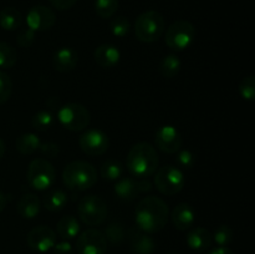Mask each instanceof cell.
<instances>
[{
  "label": "cell",
  "mask_w": 255,
  "mask_h": 254,
  "mask_svg": "<svg viewBox=\"0 0 255 254\" xmlns=\"http://www.w3.org/2000/svg\"><path fill=\"white\" fill-rule=\"evenodd\" d=\"M136 224L144 233H157L166 227L169 209L166 202L159 197L148 196L137 203L134 211Z\"/></svg>",
  "instance_id": "1"
},
{
  "label": "cell",
  "mask_w": 255,
  "mask_h": 254,
  "mask_svg": "<svg viewBox=\"0 0 255 254\" xmlns=\"http://www.w3.org/2000/svg\"><path fill=\"white\" fill-rule=\"evenodd\" d=\"M158 153L152 144L139 142L129 149L126 158V167L136 178H148L158 169Z\"/></svg>",
  "instance_id": "2"
},
{
  "label": "cell",
  "mask_w": 255,
  "mask_h": 254,
  "mask_svg": "<svg viewBox=\"0 0 255 254\" xmlns=\"http://www.w3.org/2000/svg\"><path fill=\"white\" fill-rule=\"evenodd\" d=\"M62 182L71 191H86L96 184L97 171L86 161L70 162L62 172Z\"/></svg>",
  "instance_id": "3"
},
{
  "label": "cell",
  "mask_w": 255,
  "mask_h": 254,
  "mask_svg": "<svg viewBox=\"0 0 255 254\" xmlns=\"http://www.w3.org/2000/svg\"><path fill=\"white\" fill-rule=\"evenodd\" d=\"M164 29H166V22L163 16L156 10L142 12L134 22L136 37L139 41L147 44L159 40V37L163 35Z\"/></svg>",
  "instance_id": "4"
},
{
  "label": "cell",
  "mask_w": 255,
  "mask_h": 254,
  "mask_svg": "<svg viewBox=\"0 0 255 254\" xmlns=\"http://www.w3.org/2000/svg\"><path fill=\"white\" fill-rule=\"evenodd\" d=\"M57 119L64 128L71 132H80L87 128L91 121V115L84 105L70 102L60 107Z\"/></svg>",
  "instance_id": "5"
},
{
  "label": "cell",
  "mask_w": 255,
  "mask_h": 254,
  "mask_svg": "<svg viewBox=\"0 0 255 254\" xmlns=\"http://www.w3.org/2000/svg\"><path fill=\"white\" fill-rule=\"evenodd\" d=\"M196 27L187 20H177L166 31V44L173 51L188 49L196 40Z\"/></svg>",
  "instance_id": "6"
},
{
  "label": "cell",
  "mask_w": 255,
  "mask_h": 254,
  "mask_svg": "<svg viewBox=\"0 0 255 254\" xmlns=\"http://www.w3.org/2000/svg\"><path fill=\"white\" fill-rule=\"evenodd\" d=\"M107 204L101 197L89 194L81 198L77 206V213L80 219L87 226H100L106 221Z\"/></svg>",
  "instance_id": "7"
},
{
  "label": "cell",
  "mask_w": 255,
  "mask_h": 254,
  "mask_svg": "<svg viewBox=\"0 0 255 254\" xmlns=\"http://www.w3.org/2000/svg\"><path fill=\"white\" fill-rule=\"evenodd\" d=\"M154 184L156 188L164 196H174L183 189L186 184V177L181 168L167 164L156 171Z\"/></svg>",
  "instance_id": "8"
},
{
  "label": "cell",
  "mask_w": 255,
  "mask_h": 254,
  "mask_svg": "<svg viewBox=\"0 0 255 254\" xmlns=\"http://www.w3.org/2000/svg\"><path fill=\"white\" fill-rule=\"evenodd\" d=\"M56 179V171L46 158H36L31 161L27 168V182L36 191H45L52 187Z\"/></svg>",
  "instance_id": "9"
},
{
  "label": "cell",
  "mask_w": 255,
  "mask_h": 254,
  "mask_svg": "<svg viewBox=\"0 0 255 254\" xmlns=\"http://www.w3.org/2000/svg\"><path fill=\"white\" fill-rule=\"evenodd\" d=\"M76 251L79 254H105L107 241L99 229L90 228L77 236Z\"/></svg>",
  "instance_id": "10"
},
{
  "label": "cell",
  "mask_w": 255,
  "mask_h": 254,
  "mask_svg": "<svg viewBox=\"0 0 255 254\" xmlns=\"http://www.w3.org/2000/svg\"><path fill=\"white\" fill-rule=\"evenodd\" d=\"M79 146L81 151L89 156H101L109 149L110 141L104 131L92 128L87 129L80 136Z\"/></svg>",
  "instance_id": "11"
},
{
  "label": "cell",
  "mask_w": 255,
  "mask_h": 254,
  "mask_svg": "<svg viewBox=\"0 0 255 254\" xmlns=\"http://www.w3.org/2000/svg\"><path fill=\"white\" fill-rule=\"evenodd\" d=\"M154 142L159 151L167 154H173L179 152L183 144V138L176 127L171 125H164L156 131Z\"/></svg>",
  "instance_id": "12"
},
{
  "label": "cell",
  "mask_w": 255,
  "mask_h": 254,
  "mask_svg": "<svg viewBox=\"0 0 255 254\" xmlns=\"http://www.w3.org/2000/svg\"><path fill=\"white\" fill-rule=\"evenodd\" d=\"M27 246L37 253H46L56 243V233L47 226H37L29 232L26 237Z\"/></svg>",
  "instance_id": "13"
},
{
  "label": "cell",
  "mask_w": 255,
  "mask_h": 254,
  "mask_svg": "<svg viewBox=\"0 0 255 254\" xmlns=\"http://www.w3.org/2000/svg\"><path fill=\"white\" fill-rule=\"evenodd\" d=\"M56 22L55 12L50 7L44 5H36L31 7L26 15V24L32 31H46L50 30Z\"/></svg>",
  "instance_id": "14"
},
{
  "label": "cell",
  "mask_w": 255,
  "mask_h": 254,
  "mask_svg": "<svg viewBox=\"0 0 255 254\" xmlns=\"http://www.w3.org/2000/svg\"><path fill=\"white\" fill-rule=\"evenodd\" d=\"M128 239L132 252L136 254H152L156 249V243L153 239L148 236V233L141 231L138 227L129 229Z\"/></svg>",
  "instance_id": "15"
},
{
  "label": "cell",
  "mask_w": 255,
  "mask_h": 254,
  "mask_svg": "<svg viewBox=\"0 0 255 254\" xmlns=\"http://www.w3.org/2000/svg\"><path fill=\"white\" fill-rule=\"evenodd\" d=\"M173 226L179 231H187L193 226L196 221V212L188 203H179L173 208L171 213Z\"/></svg>",
  "instance_id": "16"
},
{
  "label": "cell",
  "mask_w": 255,
  "mask_h": 254,
  "mask_svg": "<svg viewBox=\"0 0 255 254\" xmlns=\"http://www.w3.org/2000/svg\"><path fill=\"white\" fill-rule=\"evenodd\" d=\"M94 59L99 66L104 69H111L120 62L121 52L115 45L102 44L94 51Z\"/></svg>",
  "instance_id": "17"
},
{
  "label": "cell",
  "mask_w": 255,
  "mask_h": 254,
  "mask_svg": "<svg viewBox=\"0 0 255 254\" xmlns=\"http://www.w3.org/2000/svg\"><path fill=\"white\" fill-rule=\"evenodd\" d=\"M77 61L79 59H77V54L75 50H72L71 47H61L55 52L52 65L56 71L61 72V74H67L76 69Z\"/></svg>",
  "instance_id": "18"
},
{
  "label": "cell",
  "mask_w": 255,
  "mask_h": 254,
  "mask_svg": "<svg viewBox=\"0 0 255 254\" xmlns=\"http://www.w3.org/2000/svg\"><path fill=\"white\" fill-rule=\"evenodd\" d=\"M212 234L208 229L203 227H197L193 228L187 236V244L191 249L197 252H203L211 247L212 244Z\"/></svg>",
  "instance_id": "19"
},
{
  "label": "cell",
  "mask_w": 255,
  "mask_h": 254,
  "mask_svg": "<svg viewBox=\"0 0 255 254\" xmlns=\"http://www.w3.org/2000/svg\"><path fill=\"white\" fill-rule=\"evenodd\" d=\"M40 208H41V204H40V199L36 194L32 193H26L19 199L17 202V213L25 219H32L40 213Z\"/></svg>",
  "instance_id": "20"
},
{
  "label": "cell",
  "mask_w": 255,
  "mask_h": 254,
  "mask_svg": "<svg viewBox=\"0 0 255 254\" xmlns=\"http://www.w3.org/2000/svg\"><path fill=\"white\" fill-rule=\"evenodd\" d=\"M115 193L122 201H132L139 194L138 188H137V181L131 177L119 178L115 184Z\"/></svg>",
  "instance_id": "21"
},
{
  "label": "cell",
  "mask_w": 255,
  "mask_h": 254,
  "mask_svg": "<svg viewBox=\"0 0 255 254\" xmlns=\"http://www.w3.org/2000/svg\"><path fill=\"white\" fill-rule=\"evenodd\" d=\"M56 232L64 241H70L79 236L80 223L74 216H64L56 226Z\"/></svg>",
  "instance_id": "22"
},
{
  "label": "cell",
  "mask_w": 255,
  "mask_h": 254,
  "mask_svg": "<svg viewBox=\"0 0 255 254\" xmlns=\"http://www.w3.org/2000/svg\"><path fill=\"white\" fill-rule=\"evenodd\" d=\"M22 24V15L15 7H5L0 11V26L6 31H15Z\"/></svg>",
  "instance_id": "23"
},
{
  "label": "cell",
  "mask_w": 255,
  "mask_h": 254,
  "mask_svg": "<svg viewBox=\"0 0 255 254\" xmlns=\"http://www.w3.org/2000/svg\"><path fill=\"white\" fill-rule=\"evenodd\" d=\"M40 144H41V141H40L39 136L36 133H32V132L20 134L15 142V147L21 154L35 153L39 149Z\"/></svg>",
  "instance_id": "24"
},
{
  "label": "cell",
  "mask_w": 255,
  "mask_h": 254,
  "mask_svg": "<svg viewBox=\"0 0 255 254\" xmlns=\"http://www.w3.org/2000/svg\"><path fill=\"white\" fill-rule=\"evenodd\" d=\"M181 67L182 62L179 57L177 55L171 54L162 59L161 65H159V71H161L162 76L166 77V79H173L181 71Z\"/></svg>",
  "instance_id": "25"
},
{
  "label": "cell",
  "mask_w": 255,
  "mask_h": 254,
  "mask_svg": "<svg viewBox=\"0 0 255 254\" xmlns=\"http://www.w3.org/2000/svg\"><path fill=\"white\" fill-rule=\"evenodd\" d=\"M67 203V194L61 189L52 191L44 199V206L50 212H60Z\"/></svg>",
  "instance_id": "26"
},
{
  "label": "cell",
  "mask_w": 255,
  "mask_h": 254,
  "mask_svg": "<svg viewBox=\"0 0 255 254\" xmlns=\"http://www.w3.org/2000/svg\"><path fill=\"white\" fill-rule=\"evenodd\" d=\"M124 174V166L120 161L109 159L101 166V176L107 181H117Z\"/></svg>",
  "instance_id": "27"
},
{
  "label": "cell",
  "mask_w": 255,
  "mask_h": 254,
  "mask_svg": "<svg viewBox=\"0 0 255 254\" xmlns=\"http://www.w3.org/2000/svg\"><path fill=\"white\" fill-rule=\"evenodd\" d=\"M17 61V52L12 45L0 41V67L11 69Z\"/></svg>",
  "instance_id": "28"
},
{
  "label": "cell",
  "mask_w": 255,
  "mask_h": 254,
  "mask_svg": "<svg viewBox=\"0 0 255 254\" xmlns=\"http://www.w3.org/2000/svg\"><path fill=\"white\" fill-rule=\"evenodd\" d=\"M119 9V0H95V11L101 19H110Z\"/></svg>",
  "instance_id": "29"
},
{
  "label": "cell",
  "mask_w": 255,
  "mask_h": 254,
  "mask_svg": "<svg viewBox=\"0 0 255 254\" xmlns=\"http://www.w3.org/2000/svg\"><path fill=\"white\" fill-rule=\"evenodd\" d=\"M54 124V116L49 110H40L32 116L31 125L37 131H47Z\"/></svg>",
  "instance_id": "30"
},
{
  "label": "cell",
  "mask_w": 255,
  "mask_h": 254,
  "mask_svg": "<svg viewBox=\"0 0 255 254\" xmlns=\"http://www.w3.org/2000/svg\"><path fill=\"white\" fill-rule=\"evenodd\" d=\"M110 30H111L112 35H115V36L124 37L131 30V24L125 16H116L110 22Z\"/></svg>",
  "instance_id": "31"
},
{
  "label": "cell",
  "mask_w": 255,
  "mask_h": 254,
  "mask_svg": "<svg viewBox=\"0 0 255 254\" xmlns=\"http://www.w3.org/2000/svg\"><path fill=\"white\" fill-rule=\"evenodd\" d=\"M239 94L244 100L253 101L255 99V77L254 75H248L239 82Z\"/></svg>",
  "instance_id": "32"
},
{
  "label": "cell",
  "mask_w": 255,
  "mask_h": 254,
  "mask_svg": "<svg viewBox=\"0 0 255 254\" xmlns=\"http://www.w3.org/2000/svg\"><path fill=\"white\" fill-rule=\"evenodd\" d=\"M212 239H214L218 247H227L233 239V231L229 226H226V224H222L218 228L214 231L213 236H212Z\"/></svg>",
  "instance_id": "33"
},
{
  "label": "cell",
  "mask_w": 255,
  "mask_h": 254,
  "mask_svg": "<svg viewBox=\"0 0 255 254\" xmlns=\"http://www.w3.org/2000/svg\"><path fill=\"white\" fill-rule=\"evenodd\" d=\"M104 236L106 238V241H110L111 243H120L125 238V229L122 227V224L114 222V223L109 224L106 227Z\"/></svg>",
  "instance_id": "34"
},
{
  "label": "cell",
  "mask_w": 255,
  "mask_h": 254,
  "mask_svg": "<svg viewBox=\"0 0 255 254\" xmlns=\"http://www.w3.org/2000/svg\"><path fill=\"white\" fill-rule=\"evenodd\" d=\"M12 92L11 79L4 71H0V105L5 104L10 99Z\"/></svg>",
  "instance_id": "35"
},
{
  "label": "cell",
  "mask_w": 255,
  "mask_h": 254,
  "mask_svg": "<svg viewBox=\"0 0 255 254\" xmlns=\"http://www.w3.org/2000/svg\"><path fill=\"white\" fill-rule=\"evenodd\" d=\"M194 162H196L194 154L192 153L191 151H188V149H183V151H181L177 154V164H178L181 168H192V167L194 166Z\"/></svg>",
  "instance_id": "36"
},
{
  "label": "cell",
  "mask_w": 255,
  "mask_h": 254,
  "mask_svg": "<svg viewBox=\"0 0 255 254\" xmlns=\"http://www.w3.org/2000/svg\"><path fill=\"white\" fill-rule=\"evenodd\" d=\"M35 41V31H32L31 29L26 27V29L21 30L17 35V45L20 47H30Z\"/></svg>",
  "instance_id": "37"
},
{
  "label": "cell",
  "mask_w": 255,
  "mask_h": 254,
  "mask_svg": "<svg viewBox=\"0 0 255 254\" xmlns=\"http://www.w3.org/2000/svg\"><path fill=\"white\" fill-rule=\"evenodd\" d=\"M39 151L41 152V154L46 158H56L57 154H59V146L54 142H45L41 143L39 147Z\"/></svg>",
  "instance_id": "38"
},
{
  "label": "cell",
  "mask_w": 255,
  "mask_h": 254,
  "mask_svg": "<svg viewBox=\"0 0 255 254\" xmlns=\"http://www.w3.org/2000/svg\"><path fill=\"white\" fill-rule=\"evenodd\" d=\"M54 254H75L74 248L70 244V242L62 241L59 243H55L54 246Z\"/></svg>",
  "instance_id": "39"
},
{
  "label": "cell",
  "mask_w": 255,
  "mask_h": 254,
  "mask_svg": "<svg viewBox=\"0 0 255 254\" xmlns=\"http://www.w3.org/2000/svg\"><path fill=\"white\" fill-rule=\"evenodd\" d=\"M49 1L55 9L64 11V10L71 9V7L76 4L77 0H49Z\"/></svg>",
  "instance_id": "40"
},
{
  "label": "cell",
  "mask_w": 255,
  "mask_h": 254,
  "mask_svg": "<svg viewBox=\"0 0 255 254\" xmlns=\"http://www.w3.org/2000/svg\"><path fill=\"white\" fill-rule=\"evenodd\" d=\"M137 188H138L139 193H146L152 189V183L147 178H141L137 181Z\"/></svg>",
  "instance_id": "41"
},
{
  "label": "cell",
  "mask_w": 255,
  "mask_h": 254,
  "mask_svg": "<svg viewBox=\"0 0 255 254\" xmlns=\"http://www.w3.org/2000/svg\"><path fill=\"white\" fill-rule=\"evenodd\" d=\"M208 254H236L233 251L228 248V247H217L213 248Z\"/></svg>",
  "instance_id": "42"
},
{
  "label": "cell",
  "mask_w": 255,
  "mask_h": 254,
  "mask_svg": "<svg viewBox=\"0 0 255 254\" xmlns=\"http://www.w3.org/2000/svg\"><path fill=\"white\" fill-rule=\"evenodd\" d=\"M5 206H6V198H5L4 194L0 192V213H1L2 211H4Z\"/></svg>",
  "instance_id": "43"
},
{
  "label": "cell",
  "mask_w": 255,
  "mask_h": 254,
  "mask_svg": "<svg viewBox=\"0 0 255 254\" xmlns=\"http://www.w3.org/2000/svg\"><path fill=\"white\" fill-rule=\"evenodd\" d=\"M4 154H5V143H4V141L0 138V159L4 157Z\"/></svg>",
  "instance_id": "44"
}]
</instances>
